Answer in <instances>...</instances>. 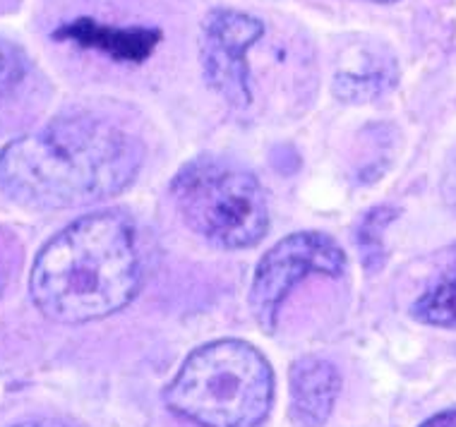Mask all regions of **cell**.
Masks as SVG:
<instances>
[{"instance_id":"cell-13","label":"cell","mask_w":456,"mask_h":427,"mask_svg":"<svg viewBox=\"0 0 456 427\" xmlns=\"http://www.w3.org/2000/svg\"><path fill=\"white\" fill-rule=\"evenodd\" d=\"M12 427H75L68 425V423H61V420H27V423H17Z\"/></svg>"},{"instance_id":"cell-10","label":"cell","mask_w":456,"mask_h":427,"mask_svg":"<svg viewBox=\"0 0 456 427\" xmlns=\"http://www.w3.org/2000/svg\"><path fill=\"white\" fill-rule=\"evenodd\" d=\"M24 77V58L20 51L0 41V99L8 96Z\"/></svg>"},{"instance_id":"cell-6","label":"cell","mask_w":456,"mask_h":427,"mask_svg":"<svg viewBox=\"0 0 456 427\" xmlns=\"http://www.w3.org/2000/svg\"><path fill=\"white\" fill-rule=\"evenodd\" d=\"M265 34V24L238 10H214L202 22V68L207 85L236 109L248 106L250 92V51Z\"/></svg>"},{"instance_id":"cell-11","label":"cell","mask_w":456,"mask_h":427,"mask_svg":"<svg viewBox=\"0 0 456 427\" xmlns=\"http://www.w3.org/2000/svg\"><path fill=\"white\" fill-rule=\"evenodd\" d=\"M442 190H444V199H447V205L456 212V157L452 158V164H449Z\"/></svg>"},{"instance_id":"cell-2","label":"cell","mask_w":456,"mask_h":427,"mask_svg":"<svg viewBox=\"0 0 456 427\" xmlns=\"http://www.w3.org/2000/svg\"><path fill=\"white\" fill-rule=\"evenodd\" d=\"M142 278L134 223L120 212H96L65 226L41 247L29 293L48 319L85 325L130 305Z\"/></svg>"},{"instance_id":"cell-15","label":"cell","mask_w":456,"mask_h":427,"mask_svg":"<svg viewBox=\"0 0 456 427\" xmlns=\"http://www.w3.org/2000/svg\"><path fill=\"white\" fill-rule=\"evenodd\" d=\"M372 3H396V0H372Z\"/></svg>"},{"instance_id":"cell-8","label":"cell","mask_w":456,"mask_h":427,"mask_svg":"<svg viewBox=\"0 0 456 427\" xmlns=\"http://www.w3.org/2000/svg\"><path fill=\"white\" fill-rule=\"evenodd\" d=\"M341 391V375L320 356L300 358L291 370V413L303 427H322Z\"/></svg>"},{"instance_id":"cell-12","label":"cell","mask_w":456,"mask_h":427,"mask_svg":"<svg viewBox=\"0 0 456 427\" xmlns=\"http://www.w3.org/2000/svg\"><path fill=\"white\" fill-rule=\"evenodd\" d=\"M420 427H456V408L444 413H437L430 420H425Z\"/></svg>"},{"instance_id":"cell-7","label":"cell","mask_w":456,"mask_h":427,"mask_svg":"<svg viewBox=\"0 0 456 427\" xmlns=\"http://www.w3.org/2000/svg\"><path fill=\"white\" fill-rule=\"evenodd\" d=\"M55 39L70 41L75 46L92 48L99 53H106L118 63H142L154 53V48L161 41L159 29H144V27H113L102 24L89 17H79L75 22H68L55 32Z\"/></svg>"},{"instance_id":"cell-14","label":"cell","mask_w":456,"mask_h":427,"mask_svg":"<svg viewBox=\"0 0 456 427\" xmlns=\"http://www.w3.org/2000/svg\"><path fill=\"white\" fill-rule=\"evenodd\" d=\"M3 246H5V238L0 233V286H3V271H5V253H3Z\"/></svg>"},{"instance_id":"cell-3","label":"cell","mask_w":456,"mask_h":427,"mask_svg":"<svg viewBox=\"0 0 456 427\" xmlns=\"http://www.w3.org/2000/svg\"><path fill=\"white\" fill-rule=\"evenodd\" d=\"M164 399L200 427H257L274 401V372L248 341H212L190 353Z\"/></svg>"},{"instance_id":"cell-4","label":"cell","mask_w":456,"mask_h":427,"mask_svg":"<svg viewBox=\"0 0 456 427\" xmlns=\"http://www.w3.org/2000/svg\"><path fill=\"white\" fill-rule=\"evenodd\" d=\"M171 190L183 222L214 246L252 247L267 233V197L257 178L243 168L200 158L175 175Z\"/></svg>"},{"instance_id":"cell-1","label":"cell","mask_w":456,"mask_h":427,"mask_svg":"<svg viewBox=\"0 0 456 427\" xmlns=\"http://www.w3.org/2000/svg\"><path fill=\"white\" fill-rule=\"evenodd\" d=\"M142 144L99 118H58L0 151V190L34 209H72L130 188Z\"/></svg>"},{"instance_id":"cell-5","label":"cell","mask_w":456,"mask_h":427,"mask_svg":"<svg viewBox=\"0 0 456 427\" xmlns=\"http://www.w3.org/2000/svg\"><path fill=\"white\" fill-rule=\"evenodd\" d=\"M346 254L337 240L315 230H300L279 240L257 264L250 288V308L265 332H274L283 301L305 278L341 277Z\"/></svg>"},{"instance_id":"cell-9","label":"cell","mask_w":456,"mask_h":427,"mask_svg":"<svg viewBox=\"0 0 456 427\" xmlns=\"http://www.w3.org/2000/svg\"><path fill=\"white\" fill-rule=\"evenodd\" d=\"M411 312L423 325L456 326V254L447 270L413 302Z\"/></svg>"}]
</instances>
